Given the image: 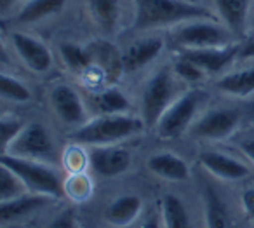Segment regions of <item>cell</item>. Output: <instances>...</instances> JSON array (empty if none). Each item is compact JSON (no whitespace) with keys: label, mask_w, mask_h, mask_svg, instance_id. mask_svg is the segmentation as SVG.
<instances>
[{"label":"cell","mask_w":254,"mask_h":228,"mask_svg":"<svg viewBox=\"0 0 254 228\" xmlns=\"http://www.w3.org/2000/svg\"><path fill=\"white\" fill-rule=\"evenodd\" d=\"M134 30H150L178 26L191 19H218L207 7L190 0H132Z\"/></svg>","instance_id":"cell-1"},{"label":"cell","mask_w":254,"mask_h":228,"mask_svg":"<svg viewBox=\"0 0 254 228\" xmlns=\"http://www.w3.org/2000/svg\"><path fill=\"white\" fill-rule=\"evenodd\" d=\"M141 117L129 113L117 115H98L89 119L84 126L70 133V140L78 147H101V145H117L124 140L139 134L145 129Z\"/></svg>","instance_id":"cell-2"},{"label":"cell","mask_w":254,"mask_h":228,"mask_svg":"<svg viewBox=\"0 0 254 228\" xmlns=\"http://www.w3.org/2000/svg\"><path fill=\"white\" fill-rule=\"evenodd\" d=\"M176 74L173 72V67H162L155 70L145 82L141 91V119L148 129H155L159 119L164 115L171 103L178 98L176 96Z\"/></svg>","instance_id":"cell-3"},{"label":"cell","mask_w":254,"mask_h":228,"mask_svg":"<svg viewBox=\"0 0 254 228\" xmlns=\"http://www.w3.org/2000/svg\"><path fill=\"white\" fill-rule=\"evenodd\" d=\"M0 164L14 171L26 185V188L33 193H44V195H49L53 199H60L66 192L61 176L49 164L42 160L2 153Z\"/></svg>","instance_id":"cell-4"},{"label":"cell","mask_w":254,"mask_h":228,"mask_svg":"<svg viewBox=\"0 0 254 228\" xmlns=\"http://www.w3.org/2000/svg\"><path fill=\"white\" fill-rule=\"evenodd\" d=\"M205 98L207 96L200 89H191L178 96L157 122V136L160 140H176L181 134L188 133L200 115V108L204 106Z\"/></svg>","instance_id":"cell-5"},{"label":"cell","mask_w":254,"mask_h":228,"mask_svg":"<svg viewBox=\"0 0 254 228\" xmlns=\"http://www.w3.org/2000/svg\"><path fill=\"white\" fill-rule=\"evenodd\" d=\"M233 33L219 19H191L174 26L173 39L181 49H207L233 44Z\"/></svg>","instance_id":"cell-6"},{"label":"cell","mask_w":254,"mask_h":228,"mask_svg":"<svg viewBox=\"0 0 254 228\" xmlns=\"http://www.w3.org/2000/svg\"><path fill=\"white\" fill-rule=\"evenodd\" d=\"M242 122V113L237 108H212L200 113L188 134L193 140L225 141L235 133Z\"/></svg>","instance_id":"cell-7"},{"label":"cell","mask_w":254,"mask_h":228,"mask_svg":"<svg viewBox=\"0 0 254 228\" xmlns=\"http://www.w3.org/2000/svg\"><path fill=\"white\" fill-rule=\"evenodd\" d=\"M54 140L51 133L39 122L26 124L18 138L11 143V147L4 152L16 157L33 158V160H49L54 155Z\"/></svg>","instance_id":"cell-8"},{"label":"cell","mask_w":254,"mask_h":228,"mask_svg":"<svg viewBox=\"0 0 254 228\" xmlns=\"http://www.w3.org/2000/svg\"><path fill=\"white\" fill-rule=\"evenodd\" d=\"M87 165L99 178H117L131 169L132 155L119 143L91 147L87 150Z\"/></svg>","instance_id":"cell-9"},{"label":"cell","mask_w":254,"mask_h":228,"mask_svg":"<svg viewBox=\"0 0 254 228\" xmlns=\"http://www.w3.org/2000/svg\"><path fill=\"white\" fill-rule=\"evenodd\" d=\"M49 103L56 117L73 129L84 126L89 120L85 103L78 91L70 84H56L49 92Z\"/></svg>","instance_id":"cell-10"},{"label":"cell","mask_w":254,"mask_h":228,"mask_svg":"<svg viewBox=\"0 0 254 228\" xmlns=\"http://www.w3.org/2000/svg\"><path fill=\"white\" fill-rule=\"evenodd\" d=\"M12 49L16 51L21 63L33 74H47L53 68L54 58L51 49L35 37L28 35L25 32L11 33Z\"/></svg>","instance_id":"cell-11"},{"label":"cell","mask_w":254,"mask_h":228,"mask_svg":"<svg viewBox=\"0 0 254 228\" xmlns=\"http://www.w3.org/2000/svg\"><path fill=\"white\" fill-rule=\"evenodd\" d=\"M164 47H166V40L160 35H148L145 39L134 40L122 53L124 72L134 74L146 68L162 54Z\"/></svg>","instance_id":"cell-12"},{"label":"cell","mask_w":254,"mask_h":228,"mask_svg":"<svg viewBox=\"0 0 254 228\" xmlns=\"http://www.w3.org/2000/svg\"><path fill=\"white\" fill-rule=\"evenodd\" d=\"M198 164L211 176L223 179V181H239V179L246 178L251 172L249 165L246 162L239 160V158L232 157L228 153H221V152H212V150L200 152Z\"/></svg>","instance_id":"cell-13"},{"label":"cell","mask_w":254,"mask_h":228,"mask_svg":"<svg viewBox=\"0 0 254 228\" xmlns=\"http://www.w3.org/2000/svg\"><path fill=\"white\" fill-rule=\"evenodd\" d=\"M180 54L193 61L207 75H216L221 74L237 60L239 44H230L225 47H207V49H181Z\"/></svg>","instance_id":"cell-14"},{"label":"cell","mask_w":254,"mask_h":228,"mask_svg":"<svg viewBox=\"0 0 254 228\" xmlns=\"http://www.w3.org/2000/svg\"><path fill=\"white\" fill-rule=\"evenodd\" d=\"M143 213V199L136 193H122L112 199L105 207V221L115 228L134 225Z\"/></svg>","instance_id":"cell-15"},{"label":"cell","mask_w":254,"mask_h":228,"mask_svg":"<svg viewBox=\"0 0 254 228\" xmlns=\"http://www.w3.org/2000/svg\"><path fill=\"white\" fill-rule=\"evenodd\" d=\"M85 12L103 35H113L124 16L122 0H85Z\"/></svg>","instance_id":"cell-16"},{"label":"cell","mask_w":254,"mask_h":228,"mask_svg":"<svg viewBox=\"0 0 254 228\" xmlns=\"http://www.w3.org/2000/svg\"><path fill=\"white\" fill-rule=\"evenodd\" d=\"M146 167L157 178L166 181H188L190 179V165L180 155L171 152H159L153 153L146 160Z\"/></svg>","instance_id":"cell-17"},{"label":"cell","mask_w":254,"mask_h":228,"mask_svg":"<svg viewBox=\"0 0 254 228\" xmlns=\"http://www.w3.org/2000/svg\"><path fill=\"white\" fill-rule=\"evenodd\" d=\"M218 19L233 33L240 35L251 21L253 2L251 0H212Z\"/></svg>","instance_id":"cell-18"},{"label":"cell","mask_w":254,"mask_h":228,"mask_svg":"<svg viewBox=\"0 0 254 228\" xmlns=\"http://www.w3.org/2000/svg\"><path fill=\"white\" fill-rule=\"evenodd\" d=\"M87 49L92 58V68H98L112 82L115 78H119V75L124 72L122 53H119V49L113 44H110L108 40L99 39L89 44Z\"/></svg>","instance_id":"cell-19"},{"label":"cell","mask_w":254,"mask_h":228,"mask_svg":"<svg viewBox=\"0 0 254 228\" xmlns=\"http://www.w3.org/2000/svg\"><path fill=\"white\" fill-rule=\"evenodd\" d=\"M54 200L53 197L44 195V193H33L28 192L25 195L18 197V199L7 200V202H0V218H2V223H14L23 218L30 216L35 211L42 209L44 206Z\"/></svg>","instance_id":"cell-20"},{"label":"cell","mask_w":254,"mask_h":228,"mask_svg":"<svg viewBox=\"0 0 254 228\" xmlns=\"http://www.w3.org/2000/svg\"><path fill=\"white\" fill-rule=\"evenodd\" d=\"M66 0H21L14 21L19 25H35L47 18L60 14L64 9Z\"/></svg>","instance_id":"cell-21"},{"label":"cell","mask_w":254,"mask_h":228,"mask_svg":"<svg viewBox=\"0 0 254 228\" xmlns=\"http://www.w3.org/2000/svg\"><path fill=\"white\" fill-rule=\"evenodd\" d=\"M216 89L233 98H249L254 94V67L223 74L216 80Z\"/></svg>","instance_id":"cell-22"},{"label":"cell","mask_w":254,"mask_h":228,"mask_svg":"<svg viewBox=\"0 0 254 228\" xmlns=\"http://www.w3.org/2000/svg\"><path fill=\"white\" fill-rule=\"evenodd\" d=\"M92 106L98 110L99 115H117V113L129 112L131 101L122 89L110 85L92 96Z\"/></svg>","instance_id":"cell-23"},{"label":"cell","mask_w":254,"mask_h":228,"mask_svg":"<svg viewBox=\"0 0 254 228\" xmlns=\"http://www.w3.org/2000/svg\"><path fill=\"white\" fill-rule=\"evenodd\" d=\"M160 218L164 228H191L190 213L180 197L167 193L160 200Z\"/></svg>","instance_id":"cell-24"},{"label":"cell","mask_w":254,"mask_h":228,"mask_svg":"<svg viewBox=\"0 0 254 228\" xmlns=\"http://www.w3.org/2000/svg\"><path fill=\"white\" fill-rule=\"evenodd\" d=\"M202 206H204L205 228H232L228 211L211 186H205L202 192Z\"/></svg>","instance_id":"cell-25"},{"label":"cell","mask_w":254,"mask_h":228,"mask_svg":"<svg viewBox=\"0 0 254 228\" xmlns=\"http://www.w3.org/2000/svg\"><path fill=\"white\" fill-rule=\"evenodd\" d=\"M60 56L68 70L73 74H85L92 70V58L87 46L82 47L78 44L64 42L60 46Z\"/></svg>","instance_id":"cell-26"},{"label":"cell","mask_w":254,"mask_h":228,"mask_svg":"<svg viewBox=\"0 0 254 228\" xmlns=\"http://www.w3.org/2000/svg\"><path fill=\"white\" fill-rule=\"evenodd\" d=\"M0 98L4 99V101L21 105V103L32 101L33 94L19 78L14 77V75L2 74L0 75Z\"/></svg>","instance_id":"cell-27"},{"label":"cell","mask_w":254,"mask_h":228,"mask_svg":"<svg viewBox=\"0 0 254 228\" xmlns=\"http://www.w3.org/2000/svg\"><path fill=\"white\" fill-rule=\"evenodd\" d=\"M28 192L30 190L26 188V185L14 171L0 164V202L18 199Z\"/></svg>","instance_id":"cell-28"},{"label":"cell","mask_w":254,"mask_h":228,"mask_svg":"<svg viewBox=\"0 0 254 228\" xmlns=\"http://www.w3.org/2000/svg\"><path fill=\"white\" fill-rule=\"evenodd\" d=\"M171 67H173V72L176 74V77L183 82H188V84H197V82H202L207 77V74L200 67H197L193 61L181 56V54Z\"/></svg>","instance_id":"cell-29"},{"label":"cell","mask_w":254,"mask_h":228,"mask_svg":"<svg viewBox=\"0 0 254 228\" xmlns=\"http://www.w3.org/2000/svg\"><path fill=\"white\" fill-rule=\"evenodd\" d=\"M26 127L19 117L14 115H2L0 119V145H2V153L11 147V143L21 134V131Z\"/></svg>","instance_id":"cell-30"},{"label":"cell","mask_w":254,"mask_h":228,"mask_svg":"<svg viewBox=\"0 0 254 228\" xmlns=\"http://www.w3.org/2000/svg\"><path fill=\"white\" fill-rule=\"evenodd\" d=\"M68 195H71L75 200H84L91 195L92 192V183L89 181L87 176H84L82 172H75L70 178V181L64 185Z\"/></svg>","instance_id":"cell-31"},{"label":"cell","mask_w":254,"mask_h":228,"mask_svg":"<svg viewBox=\"0 0 254 228\" xmlns=\"http://www.w3.org/2000/svg\"><path fill=\"white\" fill-rule=\"evenodd\" d=\"M47 228H77V216L73 209H64L53 218Z\"/></svg>","instance_id":"cell-32"},{"label":"cell","mask_w":254,"mask_h":228,"mask_svg":"<svg viewBox=\"0 0 254 228\" xmlns=\"http://www.w3.org/2000/svg\"><path fill=\"white\" fill-rule=\"evenodd\" d=\"M240 209L249 221H254V186H247L240 193Z\"/></svg>","instance_id":"cell-33"},{"label":"cell","mask_w":254,"mask_h":228,"mask_svg":"<svg viewBox=\"0 0 254 228\" xmlns=\"http://www.w3.org/2000/svg\"><path fill=\"white\" fill-rule=\"evenodd\" d=\"M240 61H253L254 60V28L247 33V37L239 44V56Z\"/></svg>","instance_id":"cell-34"},{"label":"cell","mask_w":254,"mask_h":228,"mask_svg":"<svg viewBox=\"0 0 254 228\" xmlns=\"http://www.w3.org/2000/svg\"><path fill=\"white\" fill-rule=\"evenodd\" d=\"M139 228H164L162 225V218H160V213H150L148 216L143 220V223L139 225Z\"/></svg>","instance_id":"cell-35"},{"label":"cell","mask_w":254,"mask_h":228,"mask_svg":"<svg viewBox=\"0 0 254 228\" xmlns=\"http://www.w3.org/2000/svg\"><path fill=\"white\" fill-rule=\"evenodd\" d=\"M240 150H242V153L246 155L247 160L253 162V164H254V140L244 141V143L240 145Z\"/></svg>","instance_id":"cell-36"},{"label":"cell","mask_w":254,"mask_h":228,"mask_svg":"<svg viewBox=\"0 0 254 228\" xmlns=\"http://www.w3.org/2000/svg\"><path fill=\"white\" fill-rule=\"evenodd\" d=\"M18 2H21V0H0V9L4 12H7V9H11L14 4H18Z\"/></svg>","instance_id":"cell-37"},{"label":"cell","mask_w":254,"mask_h":228,"mask_svg":"<svg viewBox=\"0 0 254 228\" xmlns=\"http://www.w3.org/2000/svg\"><path fill=\"white\" fill-rule=\"evenodd\" d=\"M251 25H253V28H254V7H253V11H251Z\"/></svg>","instance_id":"cell-38"},{"label":"cell","mask_w":254,"mask_h":228,"mask_svg":"<svg viewBox=\"0 0 254 228\" xmlns=\"http://www.w3.org/2000/svg\"><path fill=\"white\" fill-rule=\"evenodd\" d=\"M190 2H197V0H190Z\"/></svg>","instance_id":"cell-39"}]
</instances>
